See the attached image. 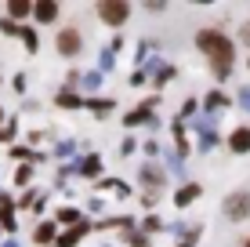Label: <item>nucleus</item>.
<instances>
[{"instance_id": "1", "label": "nucleus", "mask_w": 250, "mask_h": 247, "mask_svg": "<svg viewBox=\"0 0 250 247\" xmlns=\"http://www.w3.org/2000/svg\"><path fill=\"white\" fill-rule=\"evenodd\" d=\"M196 44H200V51H207V55H210L214 73H218V76H225V73H229V66H232V44H229L225 33H218V29H203L200 37H196Z\"/></svg>"}, {"instance_id": "2", "label": "nucleus", "mask_w": 250, "mask_h": 247, "mask_svg": "<svg viewBox=\"0 0 250 247\" xmlns=\"http://www.w3.org/2000/svg\"><path fill=\"white\" fill-rule=\"evenodd\" d=\"M98 15H102V22L120 25L127 15H131V4H124V0H105V4H98Z\"/></svg>"}, {"instance_id": "3", "label": "nucleus", "mask_w": 250, "mask_h": 247, "mask_svg": "<svg viewBox=\"0 0 250 247\" xmlns=\"http://www.w3.org/2000/svg\"><path fill=\"white\" fill-rule=\"evenodd\" d=\"M225 215L232 218V222L247 218L250 215V193H232V197L225 200Z\"/></svg>"}, {"instance_id": "4", "label": "nucleus", "mask_w": 250, "mask_h": 247, "mask_svg": "<svg viewBox=\"0 0 250 247\" xmlns=\"http://www.w3.org/2000/svg\"><path fill=\"white\" fill-rule=\"evenodd\" d=\"M58 51H62V55H80V33L76 29H62L58 33Z\"/></svg>"}, {"instance_id": "5", "label": "nucleus", "mask_w": 250, "mask_h": 247, "mask_svg": "<svg viewBox=\"0 0 250 247\" xmlns=\"http://www.w3.org/2000/svg\"><path fill=\"white\" fill-rule=\"evenodd\" d=\"M229 146L236 149V153H247V149H250V127H239V131H232Z\"/></svg>"}, {"instance_id": "6", "label": "nucleus", "mask_w": 250, "mask_h": 247, "mask_svg": "<svg viewBox=\"0 0 250 247\" xmlns=\"http://www.w3.org/2000/svg\"><path fill=\"white\" fill-rule=\"evenodd\" d=\"M33 15H37L40 22H55V19H58V4L44 0V4H37V7H33Z\"/></svg>"}, {"instance_id": "7", "label": "nucleus", "mask_w": 250, "mask_h": 247, "mask_svg": "<svg viewBox=\"0 0 250 247\" xmlns=\"http://www.w3.org/2000/svg\"><path fill=\"white\" fill-rule=\"evenodd\" d=\"M29 11H33L29 0H11V4H7V15H11V19H25Z\"/></svg>"}, {"instance_id": "8", "label": "nucleus", "mask_w": 250, "mask_h": 247, "mask_svg": "<svg viewBox=\"0 0 250 247\" xmlns=\"http://www.w3.org/2000/svg\"><path fill=\"white\" fill-rule=\"evenodd\" d=\"M196 197H200V185H185V189L178 193V203H182V207H185V203H192Z\"/></svg>"}, {"instance_id": "9", "label": "nucleus", "mask_w": 250, "mask_h": 247, "mask_svg": "<svg viewBox=\"0 0 250 247\" xmlns=\"http://www.w3.org/2000/svg\"><path fill=\"white\" fill-rule=\"evenodd\" d=\"M51 240H55V225L44 222V225L37 229V244H51Z\"/></svg>"}, {"instance_id": "10", "label": "nucleus", "mask_w": 250, "mask_h": 247, "mask_svg": "<svg viewBox=\"0 0 250 247\" xmlns=\"http://www.w3.org/2000/svg\"><path fill=\"white\" fill-rule=\"evenodd\" d=\"M80 233H83V225H76V229H73V233H65V236H62V240H58V247H73L76 240H80Z\"/></svg>"}, {"instance_id": "11", "label": "nucleus", "mask_w": 250, "mask_h": 247, "mask_svg": "<svg viewBox=\"0 0 250 247\" xmlns=\"http://www.w3.org/2000/svg\"><path fill=\"white\" fill-rule=\"evenodd\" d=\"M58 106H69V109H76V106H83V102L76 98V95H69V91H65V95H58Z\"/></svg>"}, {"instance_id": "12", "label": "nucleus", "mask_w": 250, "mask_h": 247, "mask_svg": "<svg viewBox=\"0 0 250 247\" xmlns=\"http://www.w3.org/2000/svg\"><path fill=\"white\" fill-rule=\"evenodd\" d=\"M83 175H98V160H94V157L87 160V164H83Z\"/></svg>"}, {"instance_id": "13", "label": "nucleus", "mask_w": 250, "mask_h": 247, "mask_svg": "<svg viewBox=\"0 0 250 247\" xmlns=\"http://www.w3.org/2000/svg\"><path fill=\"white\" fill-rule=\"evenodd\" d=\"M243 37H247V40H250V25H247V33H243Z\"/></svg>"}, {"instance_id": "14", "label": "nucleus", "mask_w": 250, "mask_h": 247, "mask_svg": "<svg viewBox=\"0 0 250 247\" xmlns=\"http://www.w3.org/2000/svg\"><path fill=\"white\" fill-rule=\"evenodd\" d=\"M243 247H250V240H247V244H243Z\"/></svg>"}, {"instance_id": "15", "label": "nucleus", "mask_w": 250, "mask_h": 247, "mask_svg": "<svg viewBox=\"0 0 250 247\" xmlns=\"http://www.w3.org/2000/svg\"><path fill=\"white\" fill-rule=\"evenodd\" d=\"M0 120H4V113H0Z\"/></svg>"}]
</instances>
